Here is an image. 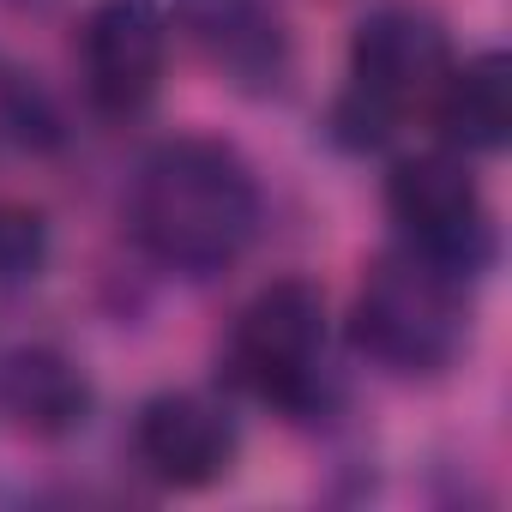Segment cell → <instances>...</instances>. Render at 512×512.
<instances>
[{"instance_id": "cell-11", "label": "cell", "mask_w": 512, "mask_h": 512, "mask_svg": "<svg viewBox=\"0 0 512 512\" xmlns=\"http://www.w3.org/2000/svg\"><path fill=\"white\" fill-rule=\"evenodd\" d=\"M49 266V217L25 199H0V290L37 284Z\"/></svg>"}, {"instance_id": "cell-4", "label": "cell", "mask_w": 512, "mask_h": 512, "mask_svg": "<svg viewBox=\"0 0 512 512\" xmlns=\"http://www.w3.org/2000/svg\"><path fill=\"white\" fill-rule=\"evenodd\" d=\"M223 368L241 392L278 410H314L326 386V296L308 278H278L253 296L235 326Z\"/></svg>"}, {"instance_id": "cell-7", "label": "cell", "mask_w": 512, "mask_h": 512, "mask_svg": "<svg viewBox=\"0 0 512 512\" xmlns=\"http://www.w3.org/2000/svg\"><path fill=\"white\" fill-rule=\"evenodd\" d=\"M175 19L235 91H253V97L284 91L296 67V43L272 0H175Z\"/></svg>"}, {"instance_id": "cell-2", "label": "cell", "mask_w": 512, "mask_h": 512, "mask_svg": "<svg viewBox=\"0 0 512 512\" xmlns=\"http://www.w3.org/2000/svg\"><path fill=\"white\" fill-rule=\"evenodd\" d=\"M350 332H356V350L368 362H380L386 374H404V380L440 374L458 362V350L470 338L464 278L440 272L434 260H422L410 247L380 253L356 290Z\"/></svg>"}, {"instance_id": "cell-8", "label": "cell", "mask_w": 512, "mask_h": 512, "mask_svg": "<svg viewBox=\"0 0 512 512\" xmlns=\"http://www.w3.org/2000/svg\"><path fill=\"white\" fill-rule=\"evenodd\" d=\"M235 446H241L235 416L205 392H163L133 422L139 464L169 488H211L235 464Z\"/></svg>"}, {"instance_id": "cell-10", "label": "cell", "mask_w": 512, "mask_h": 512, "mask_svg": "<svg viewBox=\"0 0 512 512\" xmlns=\"http://www.w3.org/2000/svg\"><path fill=\"white\" fill-rule=\"evenodd\" d=\"M434 121L452 151H500L512 139V61L488 49L452 67L434 91Z\"/></svg>"}, {"instance_id": "cell-9", "label": "cell", "mask_w": 512, "mask_h": 512, "mask_svg": "<svg viewBox=\"0 0 512 512\" xmlns=\"http://www.w3.org/2000/svg\"><path fill=\"white\" fill-rule=\"evenodd\" d=\"M0 410H7L25 434H73L91 416V380L73 356L49 344H25L13 356H0Z\"/></svg>"}, {"instance_id": "cell-6", "label": "cell", "mask_w": 512, "mask_h": 512, "mask_svg": "<svg viewBox=\"0 0 512 512\" xmlns=\"http://www.w3.org/2000/svg\"><path fill=\"white\" fill-rule=\"evenodd\" d=\"M169 61L163 0H97L85 19V91L103 115H139Z\"/></svg>"}, {"instance_id": "cell-3", "label": "cell", "mask_w": 512, "mask_h": 512, "mask_svg": "<svg viewBox=\"0 0 512 512\" xmlns=\"http://www.w3.org/2000/svg\"><path fill=\"white\" fill-rule=\"evenodd\" d=\"M446 73H452V43L434 13L416 7L368 13L350 37V85L332 109L338 139L356 151L386 145L416 103H434Z\"/></svg>"}, {"instance_id": "cell-5", "label": "cell", "mask_w": 512, "mask_h": 512, "mask_svg": "<svg viewBox=\"0 0 512 512\" xmlns=\"http://www.w3.org/2000/svg\"><path fill=\"white\" fill-rule=\"evenodd\" d=\"M386 205L392 223L404 229V247L434 260L452 278H476L494 260V211L476 187V175L464 169V151H422L404 157L386 181Z\"/></svg>"}, {"instance_id": "cell-1", "label": "cell", "mask_w": 512, "mask_h": 512, "mask_svg": "<svg viewBox=\"0 0 512 512\" xmlns=\"http://www.w3.org/2000/svg\"><path fill=\"white\" fill-rule=\"evenodd\" d=\"M260 229V181L223 139H163L133 175V235L181 278L229 272Z\"/></svg>"}]
</instances>
